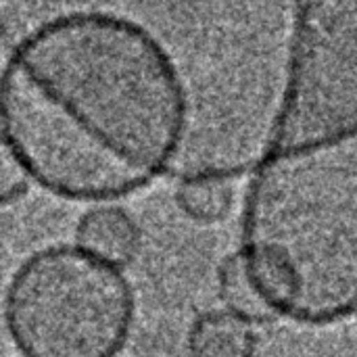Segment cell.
I'll use <instances>...</instances> for the list:
<instances>
[{"instance_id": "obj_1", "label": "cell", "mask_w": 357, "mask_h": 357, "mask_svg": "<svg viewBox=\"0 0 357 357\" xmlns=\"http://www.w3.org/2000/svg\"><path fill=\"white\" fill-rule=\"evenodd\" d=\"M0 128L6 157L38 188L113 203L172 169L188 130V92L146 25L73 10L42 21L8 52Z\"/></svg>"}, {"instance_id": "obj_2", "label": "cell", "mask_w": 357, "mask_h": 357, "mask_svg": "<svg viewBox=\"0 0 357 357\" xmlns=\"http://www.w3.org/2000/svg\"><path fill=\"white\" fill-rule=\"evenodd\" d=\"M257 159L357 167V0H293L282 92Z\"/></svg>"}, {"instance_id": "obj_3", "label": "cell", "mask_w": 357, "mask_h": 357, "mask_svg": "<svg viewBox=\"0 0 357 357\" xmlns=\"http://www.w3.org/2000/svg\"><path fill=\"white\" fill-rule=\"evenodd\" d=\"M134 318L136 297L121 268L77 243L31 253L4 297L6 331L23 357H117Z\"/></svg>"}, {"instance_id": "obj_4", "label": "cell", "mask_w": 357, "mask_h": 357, "mask_svg": "<svg viewBox=\"0 0 357 357\" xmlns=\"http://www.w3.org/2000/svg\"><path fill=\"white\" fill-rule=\"evenodd\" d=\"M75 243L94 257L126 268L138 255L140 228L123 207L98 203L79 218Z\"/></svg>"}, {"instance_id": "obj_5", "label": "cell", "mask_w": 357, "mask_h": 357, "mask_svg": "<svg viewBox=\"0 0 357 357\" xmlns=\"http://www.w3.org/2000/svg\"><path fill=\"white\" fill-rule=\"evenodd\" d=\"M188 357H255V324L228 310L201 314L186 337Z\"/></svg>"}, {"instance_id": "obj_6", "label": "cell", "mask_w": 357, "mask_h": 357, "mask_svg": "<svg viewBox=\"0 0 357 357\" xmlns=\"http://www.w3.org/2000/svg\"><path fill=\"white\" fill-rule=\"evenodd\" d=\"M234 172L205 167L182 178L176 188L178 209L201 226L224 222L234 207Z\"/></svg>"}, {"instance_id": "obj_7", "label": "cell", "mask_w": 357, "mask_h": 357, "mask_svg": "<svg viewBox=\"0 0 357 357\" xmlns=\"http://www.w3.org/2000/svg\"><path fill=\"white\" fill-rule=\"evenodd\" d=\"M218 295L224 303V310L255 326L278 320V314L253 280L238 251L228 255L218 268Z\"/></svg>"}]
</instances>
